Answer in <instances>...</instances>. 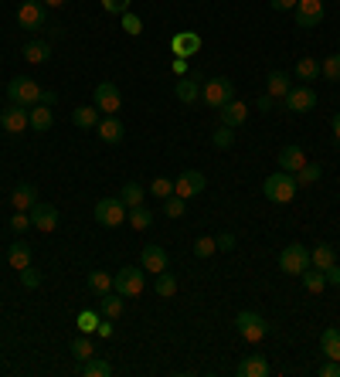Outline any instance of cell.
<instances>
[{"label":"cell","instance_id":"6da1fadb","mask_svg":"<svg viewBox=\"0 0 340 377\" xmlns=\"http://www.w3.org/2000/svg\"><path fill=\"white\" fill-rule=\"evenodd\" d=\"M296 177L286 174V170H276V174L265 177V184H262V194H265V201L272 204H289L296 198Z\"/></svg>","mask_w":340,"mask_h":377},{"label":"cell","instance_id":"7a4b0ae2","mask_svg":"<svg viewBox=\"0 0 340 377\" xmlns=\"http://www.w3.org/2000/svg\"><path fill=\"white\" fill-rule=\"evenodd\" d=\"M7 102L10 105H24V109H31V105H38L41 102V89H38V82L27 75H17L7 82Z\"/></svg>","mask_w":340,"mask_h":377},{"label":"cell","instance_id":"3957f363","mask_svg":"<svg viewBox=\"0 0 340 377\" xmlns=\"http://www.w3.org/2000/svg\"><path fill=\"white\" fill-rule=\"evenodd\" d=\"M235 330L245 343H259V340H265V333H269V323H265V316L256 313V309H242L235 316Z\"/></svg>","mask_w":340,"mask_h":377},{"label":"cell","instance_id":"277c9868","mask_svg":"<svg viewBox=\"0 0 340 377\" xmlns=\"http://www.w3.org/2000/svg\"><path fill=\"white\" fill-rule=\"evenodd\" d=\"M201 99H205V105H211V109H221L225 102H232L235 99L232 78H208V82L201 85Z\"/></svg>","mask_w":340,"mask_h":377},{"label":"cell","instance_id":"5b68a950","mask_svg":"<svg viewBox=\"0 0 340 377\" xmlns=\"http://www.w3.org/2000/svg\"><path fill=\"white\" fill-rule=\"evenodd\" d=\"M279 269L286 276H303L310 269V251H306V245H300V242L286 245V249L279 251Z\"/></svg>","mask_w":340,"mask_h":377},{"label":"cell","instance_id":"8992f818","mask_svg":"<svg viewBox=\"0 0 340 377\" xmlns=\"http://www.w3.org/2000/svg\"><path fill=\"white\" fill-rule=\"evenodd\" d=\"M126 214H130V207L119 201V198H103V201L96 204V221H99L103 228L126 225Z\"/></svg>","mask_w":340,"mask_h":377},{"label":"cell","instance_id":"52a82bcc","mask_svg":"<svg viewBox=\"0 0 340 377\" xmlns=\"http://www.w3.org/2000/svg\"><path fill=\"white\" fill-rule=\"evenodd\" d=\"M143 269H136V265H126V269H119L116 272V293L119 296H126V300H133V296H143Z\"/></svg>","mask_w":340,"mask_h":377},{"label":"cell","instance_id":"ba28073f","mask_svg":"<svg viewBox=\"0 0 340 377\" xmlns=\"http://www.w3.org/2000/svg\"><path fill=\"white\" fill-rule=\"evenodd\" d=\"M45 21H48V7L41 0H24L17 7V24L24 27V31H41Z\"/></svg>","mask_w":340,"mask_h":377},{"label":"cell","instance_id":"9c48e42d","mask_svg":"<svg viewBox=\"0 0 340 377\" xmlns=\"http://www.w3.org/2000/svg\"><path fill=\"white\" fill-rule=\"evenodd\" d=\"M293 17H296V27H316L323 21V0H296L293 7Z\"/></svg>","mask_w":340,"mask_h":377},{"label":"cell","instance_id":"30bf717a","mask_svg":"<svg viewBox=\"0 0 340 377\" xmlns=\"http://www.w3.org/2000/svg\"><path fill=\"white\" fill-rule=\"evenodd\" d=\"M0 126H3L10 136H21L24 129H31V109H24V105L3 109V112H0Z\"/></svg>","mask_w":340,"mask_h":377},{"label":"cell","instance_id":"8fae6325","mask_svg":"<svg viewBox=\"0 0 340 377\" xmlns=\"http://www.w3.org/2000/svg\"><path fill=\"white\" fill-rule=\"evenodd\" d=\"M205 184H208V180H205L201 170H184V174L174 180V194L184 198V201H187V198H198V194L205 191Z\"/></svg>","mask_w":340,"mask_h":377},{"label":"cell","instance_id":"7c38bea8","mask_svg":"<svg viewBox=\"0 0 340 377\" xmlns=\"http://www.w3.org/2000/svg\"><path fill=\"white\" fill-rule=\"evenodd\" d=\"M96 105H99V112H105V116H116L119 105H123L119 89H116L112 82H99V85H96Z\"/></svg>","mask_w":340,"mask_h":377},{"label":"cell","instance_id":"4fadbf2b","mask_svg":"<svg viewBox=\"0 0 340 377\" xmlns=\"http://www.w3.org/2000/svg\"><path fill=\"white\" fill-rule=\"evenodd\" d=\"M316 105V92L310 85H293L286 96V109L289 112H310Z\"/></svg>","mask_w":340,"mask_h":377},{"label":"cell","instance_id":"5bb4252c","mask_svg":"<svg viewBox=\"0 0 340 377\" xmlns=\"http://www.w3.org/2000/svg\"><path fill=\"white\" fill-rule=\"evenodd\" d=\"M58 218H61V214H58L54 204H34V207H31V225L38 228V231H45V235L58 228Z\"/></svg>","mask_w":340,"mask_h":377},{"label":"cell","instance_id":"9a60e30c","mask_svg":"<svg viewBox=\"0 0 340 377\" xmlns=\"http://www.w3.org/2000/svg\"><path fill=\"white\" fill-rule=\"evenodd\" d=\"M170 51H174L177 58H191V54H198V51H201V38H198L194 31H181V34H174Z\"/></svg>","mask_w":340,"mask_h":377},{"label":"cell","instance_id":"2e32d148","mask_svg":"<svg viewBox=\"0 0 340 377\" xmlns=\"http://www.w3.org/2000/svg\"><path fill=\"white\" fill-rule=\"evenodd\" d=\"M167 265H170V258H167V251L160 249V245H147L143 249V272L160 276V272H167Z\"/></svg>","mask_w":340,"mask_h":377},{"label":"cell","instance_id":"e0dca14e","mask_svg":"<svg viewBox=\"0 0 340 377\" xmlns=\"http://www.w3.org/2000/svg\"><path fill=\"white\" fill-rule=\"evenodd\" d=\"M218 116H221V126H242L245 119H249V105L245 102H238V99H232V102H225L221 109H218Z\"/></svg>","mask_w":340,"mask_h":377},{"label":"cell","instance_id":"ac0fdd59","mask_svg":"<svg viewBox=\"0 0 340 377\" xmlns=\"http://www.w3.org/2000/svg\"><path fill=\"white\" fill-rule=\"evenodd\" d=\"M174 96H177V102H184V105H194V102L201 99V78L198 75L181 78V82L174 85Z\"/></svg>","mask_w":340,"mask_h":377},{"label":"cell","instance_id":"d6986e66","mask_svg":"<svg viewBox=\"0 0 340 377\" xmlns=\"http://www.w3.org/2000/svg\"><path fill=\"white\" fill-rule=\"evenodd\" d=\"M34 204H38L34 184H17V187L10 191V207H14V211H31Z\"/></svg>","mask_w":340,"mask_h":377},{"label":"cell","instance_id":"ffe728a7","mask_svg":"<svg viewBox=\"0 0 340 377\" xmlns=\"http://www.w3.org/2000/svg\"><path fill=\"white\" fill-rule=\"evenodd\" d=\"M306 163V153L300 150L296 143H289V147H283L279 150V170H286V174H296L300 167Z\"/></svg>","mask_w":340,"mask_h":377},{"label":"cell","instance_id":"44dd1931","mask_svg":"<svg viewBox=\"0 0 340 377\" xmlns=\"http://www.w3.org/2000/svg\"><path fill=\"white\" fill-rule=\"evenodd\" d=\"M238 374L242 377H265L269 374V360L262 353H249L242 364H238Z\"/></svg>","mask_w":340,"mask_h":377},{"label":"cell","instance_id":"7402d4cb","mask_svg":"<svg viewBox=\"0 0 340 377\" xmlns=\"http://www.w3.org/2000/svg\"><path fill=\"white\" fill-rule=\"evenodd\" d=\"M52 126H54L52 105H45V102H38V105H31V129H34V133H48Z\"/></svg>","mask_w":340,"mask_h":377},{"label":"cell","instance_id":"603a6c76","mask_svg":"<svg viewBox=\"0 0 340 377\" xmlns=\"http://www.w3.org/2000/svg\"><path fill=\"white\" fill-rule=\"evenodd\" d=\"M96 129H99V140L103 143H123V123L116 116H103Z\"/></svg>","mask_w":340,"mask_h":377},{"label":"cell","instance_id":"cb8c5ba5","mask_svg":"<svg viewBox=\"0 0 340 377\" xmlns=\"http://www.w3.org/2000/svg\"><path fill=\"white\" fill-rule=\"evenodd\" d=\"M7 265H10V269H17V272H21V269H27V265H31V245L17 238V242L7 249Z\"/></svg>","mask_w":340,"mask_h":377},{"label":"cell","instance_id":"d4e9b609","mask_svg":"<svg viewBox=\"0 0 340 377\" xmlns=\"http://www.w3.org/2000/svg\"><path fill=\"white\" fill-rule=\"evenodd\" d=\"M334 262H337V251H334V245H327V242H320V245L310 251V265L320 269V272H327Z\"/></svg>","mask_w":340,"mask_h":377},{"label":"cell","instance_id":"484cf974","mask_svg":"<svg viewBox=\"0 0 340 377\" xmlns=\"http://www.w3.org/2000/svg\"><path fill=\"white\" fill-rule=\"evenodd\" d=\"M103 119V112H99V105H79L75 112H72V123L79 126V129H96Z\"/></svg>","mask_w":340,"mask_h":377},{"label":"cell","instance_id":"4316f807","mask_svg":"<svg viewBox=\"0 0 340 377\" xmlns=\"http://www.w3.org/2000/svg\"><path fill=\"white\" fill-rule=\"evenodd\" d=\"M265 89H269L265 96H272V99H286L293 85H289V75H286V72H269V78H265Z\"/></svg>","mask_w":340,"mask_h":377},{"label":"cell","instance_id":"83f0119b","mask_svg":"<svg viewBox=\"0 0 340 377\" xmlns=\"http://www.w3.org/2000/svg\"><path fill=\"white\" fill-rule=\"evenodd\" d=\"M320 350L327 353V360H340V330L327 327L320 333Z\"/></svg>","mask_w":340,"mask_h":377},{"label":"cell","instance_id":"f1b7e54d","mask_svg":"<svg viewBox=\"0 0 340 377\" xmlns=\"http://www.w3.org/2000/svg\"><path fill=\"white\" fill-rule=\"evenodd\" d=\"M52 58V45L48 41H27L24 45V61H31V65H45Z\"/></svg>","mask_w":340,"mask_h":377},{"label":"cell","instance_id":"f546056e","mask_svg":"<svg viewBox=\"0 0 340 377\" xmlns=\"http://www.w3.org/2000/svg\"><path fill=\"white\" fill-rule=\"evenodd\" d=\"M99 300H103V306H99V313H103L105 320H119V316H123L126 302L119 300V293H105V296H99Z\"/></svg>","mask_w":340,"mask_h":377},{"label":"cell","instance_id":"4dcf8cb0","mask_svg":"<svg viewBox=\"0 0 340 377\" xmlns=\"http://www.w3.org/2000/svg\"><path fill=\"white\" fill-rule=\"evenodd\" d=\"M293 177H296V187H310V184H316V180L323 177V167L306 160V163H303V167H300V170H296Z\"/></svg>","mask_w":340,"mask_h":377},{"label":"cell","instance_id":"1f68e13d","mask_svg":"<svg viewBox=\"0 0 340 377\" xmlns=\"http://www.w3.org/2000/svg\"><path fill=\"white\" fill-rule=\"evenodd\" d=\"M112 286H116V276H109V272H89V289L96 293V296H105V293H112Z\"/></svg>","mask_w":340,"mask_h":377},{"label":"cell","instance_id":"d6a6232c","mask_svg":"<svg viewBox=\"0 0 340 377\" xmlns=\"http://www.w3.org/2000/svg\"><path fill=\"white\" fill-rule=\"evenodd\" d=\"M303 289H306L310 296H320V293L327 289V276H323L320 269H313V265H310V269L303 272Z\"/></svg>","mask_w":340,"mask_h":377},{"label":"cell","instance_id":"836d02e7","mask_svg":"<svg viewBox=\"0 0 340 377\" xmlns=\"http://www.w3.org/2000/svg\"><path fill=\"white\" fill-rule=\"evenodd\" d=\"M82 374L85 377H109L112 374V364L103 360V357H89V360L82 364Z\"/></svg>","mask_w":340,"mask_h":377},{"label":"cell","instance_id":"e575fe53","mask_svg":"<svg viewBox=\"0 0 340 377\" xmlns=\"http://www.w3.org/2000/svg\"><path fill=\"white\" fill-rule=\"evenodd\" d=\"M126 221H130L136 231H143V228L154 225V214H150V207H143V204H136V207H130V214H126Z\"/></svg>","mask_w":340,"mask_h":377},{"label":"cell","instance_id":"d590c367","mask_svg":"<svg viewBox=\"0 0 340 377\" xmlns=\"http://www.w3.org/2000/svg\"><path fill=\"white\" fill-rule=\"evenodd\" d=\"M316 75H320V61H316V58L306 54V58L296 61V78H300V82H313Z\"/></svg>","mask_w":340,"mask_h":377},{"label":"cell","instance_id":"8d00e7d4","mask_svg":"<svg viewBox=\"0 0 340 377\" xmlns=\"http://www.w3.org/2000/svg\"><path fill=\"white\" fill-rule=\"evenodd\" d=\"M72 357H75L79 364H85L89 357H96V347H92L89 333H85V337H75V340H72Z\"/></svg>","mask_w":340,"mask_h":377},{"label":"cell","instance_id":"74e56055","mask_svg":"<svg viewBox=\"0 0 340 377\" xmlns=\"http://www.w3.org/2000/svg\"><path fill=\"white\" fill-rule=\"evenodd\" d=\"M211 143H214L218 150H232V147H235V129H232V126H218L214 136H211Z\"/></svg>","mask_w":340,"mask_h":377},{"label":"cell","instance_id":"f35d334b","mask_svg":"<svg viewBox=\"0 0 340 377\" xmlns=\"http://www.w3.org/2000/svg\"><path fill=\"white\" fill-rule=\"evenodd\" d=\"M119 201L126 204V207H136V204H143V187L140 184H123V191H119Z\"/></svg>","mask_w":340,"mask_h":377},{"label":"cell","instance_id":"ab89813d","mask_svg":"<svg viewBox=\"0 0 340 377\" xmlns=\"http://www.w3.org/2000/svg\"><path fill=\"white\" fill-rule=\"evenodd\" d=\"M154 289H157V296L170 300V296L177 293V279L170 276V272H160V276H157V286H154Z\"/></svg>","mask_w":340,"mask_h":377},{"label":"cell","instance_id":"60d3db41","mask_svg":"<svg viewBox=\"0 0 340 377\" xmlns=\"http://www.w3.org/2000/svg\"><path fill=\"white\" fill-rule=\"evenodd\" d=\"M184 211H187V204H184V198H177V194L163 198V214H167V218H184Z\"/></svg>","mask_w":340,"mask_h":377},{"label":"cell","instance_id":"b9f144b4","mask_svg":"<svg viewBox=\"0 0 340 377\" xmlns=\"http://www.w3.org/2000/svg\"><path fill=\"white\" fill-rule=\"evenodd\" d=\"M320 75H327L330 82H340V54H327V61H320Z\"/></svg>","mask_w":340,"mask_h":377},{"label":"cell","instance_id":"7bdbcfd3","mask_svg":"<svg viewBox=\"0 0 340 377\" xmlns=\"http://www.w3.org/2000/svg\"><path fill=\"white\" fill-rule=\"evenodd\" d=\"M7 225H10V231H14V235H24L27 228H31V211H14Z\"/></svg>","mask_w":340,"mask_h":377},{"label":"cell","instance_id":"ee69618b","mask_svg":"<svg viewBox=\"0 0 340 377\" xmlns=\"http://www.w3.org/2000/svg\"><path fill=\"white\" fill-rule=\"evenodd\" d=\"M214 251H218V242H214L211 235H201V238L194 242V255H198V258H208Z\"/></svg>","mask_w":340,"mask_h":377},{"label":"cell","instance_id":"f6af8a7d","mask_svg":"<svg viewBox=\"0 0 340 377\" xmlns=\"http://www.w3.org/2000/svg\"><path fill=\"white\" fill-rule=\"evenodd\" d=\"M75 323H79L82 333H96V330H99V313L85 309V313H79V320H75Z\"/></svg>","mask_w":340,"mask_h":377},{"label":"cell","instance_id":"bcb514c9","mask_svg":"<svg viewBox=\"0 0 340 377\" xmlns=\"http://www.w3.org/2000/svg\"><path fill=\"white\" fill-rule=\"evenodd\" d=\"M150 194H154V198H160V201H163V198H170V194H174V184H170L167 177H157V180L150 184Z\"/></svg>","mask_w":340,"mask_h":377},{"label":"cell","instance_id":"7dc6e473","mask_svg":"<svg viewBox=\"0 0 340 377\" xmlns=\"http://www.w3.org/2000/svg\"><path fill=\"white\" fill-rule=\"evenodd\" d=\"M21 286H24V289H38V286H41V272H38L34 265L21 269Z\"/></svg>","mask_w":340,"mask_h":377},{"label":"cell","instance_id":"c3c4849f","mask_svg":"<svg viewBox=\"0 0 340 377\" xmlns=\"http://www.w3.org/2000/svg\"><path fill=\"white\" fill-rule=\"evenodd\" d=\"M123 31L136 38V34H143V21H140L136 14H130V10H126V14H123Z\"/></svg>","mask_w":340,"mask_h":377},{"label":"cell","instance_id":"681fc988","mask_svg":"<svg viewBox=\"0 0 340 377\" xmlns=\"http://www.w3.org/2000/svg\"><path fill=\"white\" fill-rule=\"evenodd\" d=\"M130 3H133V0H103V10H109V14H119V17H123V14L130 10Z\"/></svg>","mask_w":340,"mask_h":377},{"label":"cell","instance_id":"f907efd6","mask_svg":"<svg viewBox=\"0 0 340 377\" xmlns=\"http://www.w3.org/2000/svg\"><path fill=\"white\" fill-rule=\"evenodd\" d=\"M214 242H218V251H232V249H235V235H232V231H221Z\"/></svg>","mask_w":340,"mask_h":377},{"label":"cell","instance_id":"816d5d0a","mask_svg":"<svg viewBox=\"0 0 340 377\" xmlns=\"http://www.w3.org/2000/svg\"><path fill=\"white\" fill-rule=\"evenodd\" d=\"M320 377H340V360H327L320 367Z\"/></svg>","mask_w":340,"mask_h":377},{"label":"cell","instance_id":"f5cc1de1","mask_svg":"<svg viewBox=\"0 0 340 377\" xmlns=\"http://www.w3.org/2000/svg\"><path fill=\"white\" fill-rule=\"evenodd\" d=\"M323 276H327V286H330V282H334V286H340V265L334 262V265H330V269H327Z\"/></svg>","mask_w":340,"mask_h":377},{"label":"cell","instance_id":"db71d44e","mask_svg":"<svg viewBox=\"0 0 340 377\" xmlns=\"http://www.w3.org/2000/svg\"><path fill=\"white\" fill-rule=\"evenodd\" d=\"M269 7H272V10H293L296 0H269Z\"/></svg>","mask_w":340,"mask_h":377},{"label":"cell","instance_id":"11a10c76","mask_svg":"<svg viewBox=\"0 0 340 377\" xmlns=\"http://www.w3.org/2000/svg\"><path fill=\"white\" fill-rule=\"evenodd\" d=\"M272 105H276V99H272V96H262V99L256 102V109H259V112H272Z\"/></svg>","mask_w":340,"mask_h":377},{"label":"cell","instance_id":"9f6ffc18","mask_svg":"<svg viewBox=\"0 0 340 377\" xmlns=\"http://www.w3.org/2000/svg\"><path fill=\"white\" fill-rule=\"evenodd\" d=\"M96 333H99V337H112V320H103V323H99V330H96Z\"/></svg>","mask_w":340,"mask_h":377},{"label":"cell","instance_id":"6f0895ef","mask_svg":"<svg viewBox=\"0 0 340 377\" xmlns=\"http://www.w3.org/2000/svg\"><path fill=\"white\" fill-rule=\"evenodd\" d=\"M174 72H177V75L187 72V58H177V61H174Z\"/></svg>","mask_w":340,"mask_h":377},{"label":"cell","instance_id":"680465c9","mask_svg":"<svg viewBox=\"0 0 340 377\" xmlns=\"http://www.w3.org/2000/svg\"><path fill=\"white\" fill-rule=\"evenodd\" d=\"M41 102H45V105H54V102H58V96H54V92H41Z\"/></svg>","mask_w":340,"mask_h":377},{"label":"cell","instance_id":"91938a15","mask_svg":"<svg viewBox=\"0 0 340 377\" xmlns=\"http://www.w3.org/2000/svg\"><path fill=\"white\" fill-rule=\"evenodd\" d=\"M334 136H337V140H340V112H337V116H334Z\"/></svg>","mask_w":340,"mask_h":377},{"label":"cell","instance_id":"94428289","mask_svg":"<svg viewBox=\"0 0 340 377\" xmlns=\"http://www.w3.org/2000/svg\"><path fill=\"white\" fill-rule=\"evenodd\" d=\"M41 3H45V7H61L65 0H41Z\"/></svg>","mask_w":340,"mask_h":377}]
</instances>
